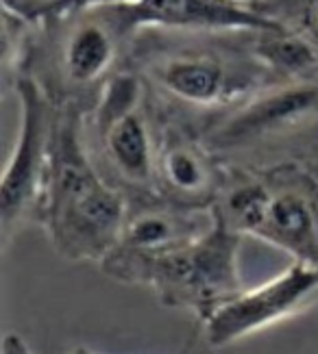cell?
<instances>
[{
	"label": "cell",
	"instance_id": "9a60e30c",
	"mask_svg": "<svg viewBox=\"0 0 318 354\" xmlns=\"http://www.w3.org/2000/svg\"><path fill=\"white\" fill-rule=\"evenodd\" d=\"M283 9H297L294 11V20H297V33L306 35L316 48H318V0H281Z\"/></svg>",
	"mask_w": 318,
	"mask_h": 354
},
{
	"label": "cell",
	"instance_id": "52a82bcc",
	"mask_svg": "<svg viewBox=\"0 0 318 354\" xmlns=\"http://www.w3.org/2000/svg\"><path fill=\"white\" fill-rule=\"evenodd\" d=\"M318 304V268L292 261L270 281L245 287L216 306L201 324L209 348L222 350L308 313Z\"/></svg>",
	"mask_w": 318,
	"mask_h": 354
},
{
	"label": "cell",
	"instance_id": "2e32d148",
	"mask_svg": "<svg viewBox=\"0 0 318 354\" xmlns=\"http://www.w3.org/2000/svg\"><path fill=\"white\" fill-rule=\"evenodd\" d=\"M140 0H66V11H109L120 7H131Z\"/></svg>",
	"mask_w": 318,
	"mask_h": 354
},
{
	"label": "cell",
	"instance_id": "e0dca14e",
	"mask_svg": "<svg viewBox=\"0 0 318 354\" xmlns=\"http://www.w3.org/2000/svg\"><path fill=\"white\" fill-rule=\"evenodd\" d=\"M3 354H33V350L20 333H7L3 339Z\"/></svg>",
	"mask_w": 318,
	"mask_h": 354
},
{
	"label": "cell",
	"instance_id": "3957f363",
	"mask_svg": "<svg viewBox=\"0 0 318 354\" xmlns=\"http://www.w3.org/2000/svg\"><path fill=\"white\" fill-rule=\"evenodd\" d=\"M214 213L236 235L255 237L318 268V174L310 165L264 172L227 167Z\"/></svg>",
	"mask_w": 318,
	"mask_h": 354
},
{
	"label": "cell",
	"instance_id": "ac0fdd59",
	"mask_svg": "<svg viewBox=\"0 0 318 354\" xmlns=\"http://www.w3.org/2000/svg\"><path fill=\"white\" fill-rule=\"evenodd\" d=\"M68 354H96V352H92V350L85 348V346H77V348H72Z\"/></svg>",
	"mask_w": 318,
	"mask_h": 354
},
{
	"label": "cell",
	"instance_id": "d6986e66",
	"mask_svg": "<svg viewBox=\"0 0 318 354\" xmlns=\"http://www.w3.org/2000/svg\"><path fill=\"white\" fill-rule=\"evenodd\" d=\"M233 3H240V5H247V7H260L264 0H233Z\"/></svg>",
	"mask_w": 318,
	"mask_h": 354
},
{
	"label": "cell",
	"instance_id": "8fae6325",
	"mask_svg": "<svg viewBox=\"0 0 318 354\" xmlns=\"http://www.w3.org/2000/svg\"><path fill=\"white\" fill-rule=\"evenodd\" d=\"M127 200L129 205L125 228L112 252L140 257L157 254L175 248V245L199 239L216 224L214 209L181 207L159 198L157 194Z\"/></svg>",
	"mask_w": 318,
	"mask_h": 354
},
{
	"label": "cell",
	"instance_id": "30bf717a",
	"mask_svg": "<svg viewBox=\"0 0 318 354\" xmlns=\"http://www.w3.org/2000/svg\"><path fill=\"white\" fill-rule=\"evenodd\" d=\"M109 24L133 30L157 28H203V30H275L283 24L255 7L233 0H140L131 7L109 9Z\"/></svg>",
	"mask_w": 318,
	"mask_h": 354
},
{
	"label": "cell",
	"instance_id": "7c38bea8",
	"mask_svg": "<svg viewBox=\"0 0 318 354\" xmlns=\"http://www.w3.org/2000/svg\"><path fill=\"white\" fill-rule=\"evenodd\" d=\"M116 44L112 30L98 20H83L72 28L64 44V81L72 91L103 89L112 76Z\"/></svg>",
	"mask_w": 318,
	"mask_h": 354
},
{
	"label": "cell",
	"instance_id": "ffe728a7",
	"mask_svg": "<svg viewBox=\"0 0 318 354\" xmlns=\"http://www.w3.org/2000/svg\"><path fill=\"white\" fill-rule=\"evenodd\" d=\"M310 167H312V170H314V172H316V174H318V159H316V161H314V163H312V165H310Z\"/></svg>",
	"mask_w": 318,
	"mask_h": 354
},
{
	"label": "cell",
	"instance_id": "4fadbf2b",
	"mask_svg": "<svg viewBox=\"0 0 318 354\" xmlns=\"http://www.w3.org/2000/svg\"><path fill=\"white\" fill-rule=\"evenodd\" d=\"M253 57L262 70L279 76V81L318 76V48L306 35L288 26L260 33L253 46Z\"/></svg>",
	"mask_w": 318,
	"mask_h": 354
},
{
	"label": "cell",
	"instance_id": "6da1fadb",
	"mask_svg": "<svg viewBox=\"0 0 318 354\" xmlns=\"http://www.w3.org/2000/svg\"><path fill=\"white\" fill-rule=\"evenodd\" d=\"M129 200L105 180L85 142V111L57 104L53 165L39 224L57 254L103 263L120 241Z\"/></svg>",
	"mask_w": 318,
	"mask_h": 354
},
{
	"label": "cell",
	"instance_id": "7a4b0ae2",
	"mask_svg": "<svg viewBox=\"0 0 318 354\" xmlns=\"http://www.w3.org/2000/svg\"><path fill=\"white\" fill-rule=\"evenodd\" d=\"M201 137L229 170L312 165L318 159V76L262 85Z\"/></svg>",
	"mask_w": 318,
	"mask_h": 354
},
{
	"label": "cell",
	"instance_id": "5bb4252c",
	"mask_svg": "<svg viewBox=\"0 0 318 354\" xmlns=\"http://www.w3.org/2000/svg\"><path fill=\"white\" fill-rule=\"evenodd\" d=\"M7 15L16 20H39L66 11V0H3Z\"/></svg>",
	"mask_w": 318,
	"mask_h": 354
},
{
	"label": "cell",
	"instance_id": "ba28073f",
	"mask_svg": "<svg viewBox=\"0 0 318 354\" xmlns=\"http://www.w3.org/2000/svg\"><path fill=\"white\" fill-rule=\"evenodd\" d=\"M227 180V167L216 159L201 133L177 122H161L155 194L190 209H214Z\"/></svg>",
	"mask_w": 318,
	"mask_h": 354
},
{
	"label": "cell",
	"instance_id": "277c9868",
	"mask_svg": "<svg viewBox=\"0 0 318 354\" xmlns=\"http://www.w3.org/2000/svg\"><path fill=\"white\" fill-rule=\"evenodd\" d=\"M242 237L218 218L205 235L157 254L112 252L100 272L123 285L146 287L168 309L190 311L203 322L224 300L245 289L240 276Z\"/></svg>",
	"mask_w": 318,
	"mask_h": 354
},
{
	"label": "cell",
	"instance_id": "5b68a950",
	"mask_svg": "<svg viewBox=\"0 0 318 354\" xmlns=\"http://www.w3.org/2000/svg\"><path fill=\"white\" fill-rule=\"evenodd\" d=\"M161 124L144 104L142 81L116 74L85 115V142L96 167L127 198L155 194Z\"/></svg>",
	"mask_w": 318,
	"mask_h": 354
},
{
	"label": "cell",
	"instance_id": "9c48e42d",
	"mask_svg": "<svg viewBox=\"0 0 318 354\" xmlns=\"http://www.w3.org/2000/svg\"><path fill=\"white\" fill-rule=\"evenodd\" d=\"M150 81L179 106L220 118L247 100L255 87L253 76H242L207 53H181L166 57L150 70ZM211 120V122H214ZM209 122V124H211Z\"/></svg>",
	"mask_w": 318,
	"mask_h": 354
},
{
	"label": "cell",
	"instance_id": "8992f818",
	"mask_svg": "<svg viewBox=\"0 0 318 354\" xmlns=\"http://www.w3.org/2000/svg\"><path fill=\"white\" fill-rule=\"evenodd\" d=\"M20 131L0 180V243L7 250L26 224H39L53 165L57 104L33 76L16 79Z\"/></svg>",
	"mask_w": 318,
	"mask_h": 354
}]
</instances>
